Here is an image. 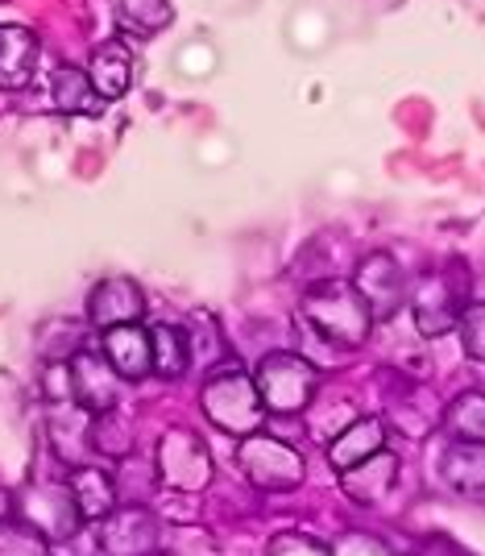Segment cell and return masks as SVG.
Segmentation results:
<instances>
[{
  "label": "cell",
  "mask_w": 485,
  "mask_h": 556,
  "mask_svg": "<svg viewBox=\"0 0 485 556\" xmlns=\"http://www.w3.org/2000/svg\"><path fill=\"white\" fill-rule=\"evenodd\" d=\"M394 482H398V457H394L391 448H382V453H373L361 465H353V469L341 473V490L353 503H366V507L382 503L394 490Z\"/></svg>",
  "instance_id": "15"
},
{
  "label": "cell",
  "mask_w": 485,
  "mask_h": 556,
  "mask_svg": "<svg viewBox=\"0 0 485 556\" xmlns=\"http://www.w3.org/2000/svg\"><path fill=\"white\" fill-rule=\"evenodd\" d=\"M407 303H411V325L419 337H444L461 320L464 287L448 275H423L416 282V291L407 295Z\"/></svg>",
  "instance_id": "6"
},
{
  "label": "cell",
  "mask_w": 485,
  "mask_h": 556,
  "mask_svg": "<svg viewBox=\"0 0 485 556\" xmlns=\"http://www.w3.org/2000/svg\"><path fill=\"white\" fill-rule=\"evenodd\" d=\"M50 100H54L59 113H67V116H95L100 104H104V100L95 96L88 71H79V67L54 71V79H50Z\"/></svg>",
  "instance_id": "21"
},
{
  "label": "cell",
  "mask_w": 485,
  "mask_h": 556,
  "mask_svg": "<svg viewBox=\"0 0 485 556\" xmlns=\"http://www.w3.org/2000/svg\"><path fill=\"white\" fill-rule=\"evenodd\" d=\"M92 448L100 457H129L133 453V428L120 412H104V416H92Z\"/></svg>",
  "instance_id": "25"
},
{
  "label": "cell",
  "mask_w": 485,
  "mask_h": 556,
  "mask_svg": "<svg viewBox=\"0 0 485 556\" xmlns=\"http://www.w3.org/2000/svg\"><path fill=\"white\" fill-rule=\"evenodd\" d=\"M67 490L71 498H75L79 519H88V523H100L104 515L116 510V482L104 469H95V465H75Z\"/></svg>",
  "instance_id": "18"
},
{
  "label": "cell",
  "mask_w": 485,
  "mask_h": 556,
  "mask_svg": "<svg viewBox=\"0 0 485 556\" xmlns=\"http://www.w3.org/2000/svg\"><path fill=\"white\" fill-rule=\"evenodd\" d=\"M141 316H145V291L133 278H104L88 295V320L100 332L120 325H141Z\"/></svg>",
  "instance_id": "11"
},
{
  "label": "cell",
  "mask_w": 485,
  "mask_h": 556,
  "mask_svg": "<svg viewBox=\"0 0 485 556\" xmlns=\"http://www.w3.org/2000/svg\"><path fill=\"white\" fill-rule=\"evenodd\" d=\"M0 556H50V540L25 519H0Z\"/></svg>",
  "instance_id": "26"
},
{
  "label": "cell",
  "mask_w": 485,
  "mask_h": 556,
  "mask_svg": "<svg viewBox=\"0 0 485 556\" xmlns=\"http://www.w3.org/2000/svg\"><path fill=\"white\" fill-rule=\"evenodd\" d=\"M88 79L100 100H120L133 84V50L125 47L120 38L95 47L92 63H88Z\"/></svg>",
  "instance_id": "17"
},
{
  "label": "cell",
  "mask_w": 485,
  "mask_h": 556,
  "mask_svg": "<svg viewBox=\"0 0 485 556\" xmlns=\"http://www.w3.org/2000/svg\"><path fill=\"white\" fill-rule=\"evenodd\" d=\"M270 556H332L320 540H307V535H278Z\"/></svg>",
  "instance_id": "29"
},
{
  "label": "cell",
  "mask_w": 485,
  "mask_h": 556,
  "mask_svg": "<svg viewBox=\"0 0 485 556\" xmlns=\"http://www.w3.org/2000/svg\"><path fill=\"white\" fill-rule=\"evenodd\" d=\"M353 287H357V295L370 307L373 325H378V320H394L398 312H407L411 287H407V278H403V266H398L394 254H386V250H382V254H370L357 266Z\"/></svg>",
  "instance_id": "7"
},
{
  "label": "cell",
  "mask_w": 485,
  "mask_h": 556,
  "mask_svg": "<svg viewBox=\"0 0 485 556\" xmlns=\"http://www.w3.org/2000/svg\"><path fill=\"white\" fill-rule=\"evenodd\" d=\"M100 353H104L109 366L120 374V382H141L145 374H154V366H150V332L141 325L104 328Z\"/></svg>",
  "instance_id": "13"
},
{
  "label": "cell",
  "mask_w": 485,
  "mask_h": 556,
  "mask_svg": "<svg viewBox=\"0 0 485 556\" xmlns=\"http://www.w3.org/2000/svg\"><path fill=\"white\" fill-rule=\"evenodd\" d=\"M266 416H303L311 394L320 391V370L299 353H266L254 374Z\"/></svg>",
  "instance_id": "3"
},
{
  "label": "cell",
  "mask_w": 485,
  "mask_h": 556,
  "mask_svg": "<svg viewBox=\"0 0 485 556\" xmlns=\"http://www.w3.org/2000/svg\"><path fill=\"white\" fill-rule=\"evenodd\" d=\"M71 370V399L88 412V416H104L113 412L116 399H120V374L109 366V357L100 349L79 345L67 357Z\"/></svg>",
  "instance_id": "8"
},
{
  "label": "cell",
  "mask_w": 485,
  "mask_h": 556,
  "mask_svg": "<svg viewBox=\"0 0 485 556\" xmlns=\"http://www.w3.org/2000/svg\"><path fill=\"white\" fill-rule=\"evenodd\" d=\"M50 444L59 448V457L79 465V457L92 448V416L79 403H54L50 407Z\"/></svg>",
  "instance_id": "19"
},
{
  "label": "cell",
  "mask_w": 485,
  "mask_h": 556,
  "mask_svg": "<svg viewBox=\"0 0 485 556\" xmlns=\"http://www.w3.org/2000/svg\"><path fill=\"white\" fill-rule=\"evenodd\" d=\"M150 332V366L158 378H183L191 370V337L179 325H154Z\"/></svg>",
  "instance_id": "20"
},
{
  "label": "cell",
  "mask_w": 485,
  "mask_h": 556,
  "mask_svg": "<svg viewBox=\"0 0 485 556\" xmlns=\"http://www.w3.org/2000/svg\"><path fill=\"white\" fill-rule=\"evenodd\" d=\"M303 416H307V432L316 437V441H332V437H341L348 424L357 419V407H353V399L345 394H311V403L303 407Z\"/></svg>",
  "instance_id": "22"
},
{
  "label": "cell",
  "mask_w": 485,
  "mask_h": 556,
  "mask_svg": "<svg viewBox=\"0 0 485 556\" xmlns=\"http://www.w3.org/2000/svg\"><path fill=\"white\" fill-rule=\"evenodd\" d=\"M444 428L469 444H485V394L464 391L444 407Z\"/></svg>",
  "instance_id": "24"
},
{
  "label": "cell",
  "mask_w": 485,
  "mask_h": 556,
  "mask_svg": "<svg viewBox=\"0 0 485 556\" xmlns=\"http://www.w3.org/2000/svg\"><path fill=\"white\" fill-rule=\"evenodd\" d=\"M382 448H386V419H373V416L361 419L357 416L341 437H332V441H328V462H332L336 473H345V469L361 465L366 457L382 453Z\"/></svg>",
  "instance_id": "16"
},
{
  "label": "cell",
  "mask_w": 485,
  "mask_h": 556,
  "mask_svg": "<svg viewBox=\"0 0 485 556\" xmlns=\"http://www.w3.org/2000/svg\"><path fill=\"white\" fill-rule=\"evenodd\" d=\"M38 71V38L25 25H0V88L22 92Z\"/></svg>",
  "instance_id": "14"
},
{
  "label": "cell",
  "mask_w": 485,
  "mask_h": 556,
  "mask_svg": "<svg viewBox=\"0 0 485 556\" xmlns=\"http://www.w3.org/2000/svg\"><path fill=\"white\" fill-rule=\"evenodd\" d=\"M200 403H204V416L229 437H254L266 424V407H261V394L254 387V374L237 370V366L212 374L204 382Z\"/></svg>",
  "instance_id": "2"
},
{
  "label": "cell",
  "mask_w": 485,
  "mask_h": 556,
  "mask_svg": "<svg viewBox=\"0 0 485 556\" xmlns=\"http://www.w3.org/2000/svg\"><path fill=\"white\" fill-rule=\"evenodd\" d=\"M100 553L104 556H158L162 523L150 507H116L100 519Z\"/></svg>",
  "instance_id": "9"
},
{
  "label": "cell",
  "mask_w": 485,
  "mask_h": 556,
  "mask_svg": "<svg viewBox=\"0 0 485 556\" xmlns=\"http://www.w3.org/2000/svg\"><path fill=\"white\" fill-rule=\"evenodd\" d=\"M303 325L332 349H361L373 332V316L353 282L323 278L303 295Z\"/></svg>",
  "instance_id": "1"
},
{
  "label": "cell",
  "mask_w": 485,
  "mask_h": 556,
  "mask_svg": "<svg viewBox=\"0 0 485 556\" xmlns=\"http://www.w3.org/2000/svg\"><path fill=\"white\" fill-rule=\"evenodd\" d=\"M9 510H13V498L0 490V519H9Z\"/></svg>",
  "instance_id": "30"
},
{
  "label": "cell",
  "mask_w": 485,
  "mask_h": 556,
  "mask_svg": "<svg viewBox=\"0 0 485 556\" xmlns=\"http://www.w3.org/2000/svg\"><path fill=\"white\" fill-rule=\"evenodd\" d=\"M328 553H332V556H391V548H386L378 535L348 532V535H341V540H336Z\"/></svg>",
  "instance_id": "28"
},
{
  "label": "cell",
  "mask_w": 485,
  "mask_h": 556,
  "mask_svg": "<svg viewBox=\"0 0 485 556\" xmlns=\"http://www.w3.org/2000/svg\"><path fill=\"white\" fill-rule=\"evenodd\" d=\"M457 328H461L464 357H473V362H485V303H464Z\"/></svg>",
  "instance_id": "27"
},
{
  "label": "cell",
  "mask_w": 485,
  "mask_h": 556,
  "mask_svg": "<svg viewBox=\"0 0 485 556\" xmlns=\"http://www.w3.org/2000/svg\"><path fill=\"white\" fill-rule=\"evenodd\" d=\"M22 519L34 523L47 540H71L79 532V510H75V498H71L67 486H54V482H38L22 494Z\"/></svg>",
  "instance_id": "10"
},
{
  "label": "cell",
  "mask_w": 485,
  "mask_h": 556,
  "mask_svg": "<svg viewBox=\"0 0 485 556\" xmlns=\"http://www.w3.org/2000/svg\"><path fill=\"white\" fill-rule=\"evenodd\" d=\"M439 478L452 494H461L469 503H482L485 498V444L457 441L444 448L439 457Z\"/></svg>",
  "instance_id": "12"
},
{
  "label": "cell",
  "mask_w": 485,
  "mask_h": 556,
  "mask_svg": "<svg viewBox=\"0 0 485 556\" xmlns=\"http://www.w3.org/2000/svg\"><path fill=\"white\" fill-rule=\"evenodd\" d=\"M113 13H116V25L129 29V34H138V38L158 34L175 17L170 0H113Z\"/></svg>",
  "instance_id": "23"
},
{
  "label": "cell",
  "mask_w": 485,
  "mask_h": 556,
  "mask_svg": "<svg viewBox=\"0 0 485 556\" xmlns=\"http://www.w3.org/2000/svg\"><path fill=\"white\" fill-rule=\"evenodd\" d=\"M158 478L170 494H200L212 482V453L191 428H170L158 441Z\"/></svg>",
  "instance_id": "5"
},
{
  "label": "cell",
  "mask_w": 485,
  "mask_h": 556,
  "mask_svg": "<svg viewBox=\"0 0 485 556\" xmlns=\"http://www.w3.org/2000/svg\"><path fill=\"white\" fill-rule=\"evenodd\" d=\"M237 465L245 473V482L257 490H270V494H282V490H295L303 482V457L278 437H266V432H254V437H241V448H237Z\"/></svg>",
  "instance_id": "4"
}]
</instances>
